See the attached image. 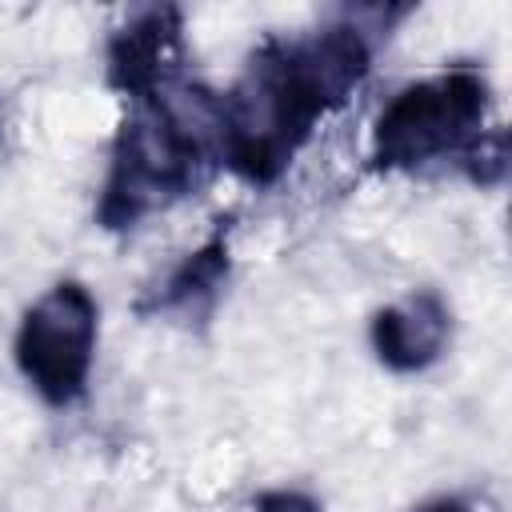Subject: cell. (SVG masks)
<instances>
[{"instance_id": "1", "label": "cell", "mask_w": 512, "mask_h": 512, "mask_svg": "<svg viewBox=\"0 0 512 512\" xmlns=\"http://www.w3.org/2000/svg\"><path fill=\"white\" fill-rule=\"evenodd\" d=\"M368 64L372 44L352 20L308 36H268L240 80L216 96L220 160L256 188L276 184L316 124L368 76Z\"/></svg>"}, {"instance_id": "2", "label": "cell", "mask_w": 512, "mask_h": 512, "mask_svg": "<svg viewBox=\"0 0 512 512\" xmlns=\"http://www.w3.org/2000/svg\"><path fill=\"white\" fill-rule=\"evenodd\" d=\"M212 160H220V140L216 96L208 88L176 80L148 100H132L96 200L100 228L124 232L148 212L188 196Z\"/></svg>"}, {"instance_id": "3", "label": "cell", "mask_w": 512, "mask_h": 512, "mask_svg": "<svg viewBox=\"0 0 512 512\" xmlns=\"http://www.w3.org/2000/svg\"><path fill=\"white\" fill-rule=\"evenodd\" d=\"M492 108V88L476 68H448L400 88L372 124L368 160L376 172H412L432 160L464 156Z\"/></svg>"}, {"instance_id": "4", "label": "cell", "mask_w": 512, "mask_h": 512, "mask_svg": "<svg viewBox=\"0 0 512 512\" xmlns=\"http://www.w3.org/2000/svg\"><path fill=\"white\" fill-rule=\"evenodd\" d=\"M96 332L100 308L80 280H60L24 312L12 352L44 404L68 408L84 396L96 360Z\"/></svg>"}, {"instance_id": "5", "label": "cell", "mask_w": 512, "mask_h": 512, "mask_svg": "<svg viewBox=\"0 0 512 512\" xmlns=\"http://www.w3.org/2000/svg\"><path fill=\"white\" fill-rule=\"evenodd\" d=\"M108 84L128 100H148L180 80L184 16L172 4L136 8L108 36Z\"/></svg>"}, {"instance_id": "6", "label": "cell", "mask_w": 512, "mask_h": 512, "mask_svg": "<svg viewBox=\"0 0 512 512\" xmlns=\"http://www.w3.org/2000/svg\"><path fill=\"white\" fill-rule=\"evenodd\" d=\"M452 340V308L440 292L420 288L400 304H388L372 316V348L392 372L432 368Z\"/></svg>"}, {"instance_id": "7", "label": "cell", "mask_w": 512, "mask_h": 512, "mask_svg": "<svg viewBox=\"0 0 512 512\" xmlns=\"http://www.w3.org/2000/svg\"><path fill=\"white\" fill-rule=\"evenodd\" d=\"M228 268H232V260H228V228L220 220V228L196 252H188L148 300H140V312H156V316L164 312V316L200 320V316L212 312V304H216V296H220V288L228 280Z\"/></svg>"}, {"instance_id": "8", "label": "cell", "mask_w": 512, "mask_h": 512, "mask_svg": "<svg viewBox=\"0 0 512 512\" xmlns=\"http://www.w3.org/2000/svg\"><path fill=\"white\" fill-rule=\"evenodd\" d=\"M460 164H464V172H468L472 184H500L504 172H508V136H504L500 128L484 132V136L460 156Z\"/></svg>"}, {"instance_id": "9", "label": "cell", "mask_w": 512, "mask_h": 512, "mask_svg": "<svg viewBox=\"0 0 512 512\" xmlns=\"http://www.w3.org/2000/svg\"><path fill=\"white\" fill-rule=\"evenodd\" d=\"M256 512H324V508L300 488H272L256 496Z\"/></svg>"}, {"instance_id": "10", "label": "cell", "mask_w": 512, "mask_h": 512, "mask_svg": "<svg viewBox=\"0 0 512 512\" xmlns=\"http://www.w3.org/2000/svg\"><path fill=\"white\" fill-rule=\"evenodd\" d=\"M412 512H472V508L464 500H456V496H440V500H428V504H420Z\"/></svg>"}]
</instances>
